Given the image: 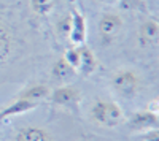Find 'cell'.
<instances>
[{
	"label": "cell",
	"instance_id": "9a60e30c",
	"mask_svg": "<svg viewBox=\"0 0 159 141\" xmlns=\"http://www.w3.org/2000/svg\"><path fill=\"white\" fill-rule=\"evenodd\" d=\"M57 29H59V32L62 33V36L67 38V36H69V29H70V16L61 19V22L57 24Z\"/></svg>",
	"mask_w": 159,
	"mask_h": 141
},
{
	"label": "cell",
	"instance_id": "5b68a950",
	"mask_svg": "<svg viewBox=\"0 0 159 141\" xmlns=\"http://www.w3.org/2000/svg\"><path fill=\"white\" fill-rule=\"evenodd\" d=\"M69 16H70V29H69L67 40L73 46L84 45L88 38V22H86L84 15L76 6H73Z\"/></svg>",
	"mask_w": 159,
	"mask_h": 141
},
{
	"label": "cell",
	"instance_id": "7c38bea8",
	"mask_svg": "<svg viewBox=\"0 0 159 141\" xmlns=\"http://www.w3.org/2000/svg\"><path fill=\"white\" fill-rule=\"evenodd\" d=\"M75 75H76V71L69 65L67 60L64 57L57 59L54 62V65H52V68H51V76L56 81H61V83H69Z\"/></svg>",
	"mask_w": 159,
	"mask_h": 141
},
{
	"label": "cell",
	"instance_id": "30bf717a",
	"mask_svg": "<svg viewBox=\"0 0 159 141\" xmlns=\"http://www.w3.org/2000/svg\"><path fill=\"white\" fill-rule=\"evenodd\" d=\"M13 48H15V38L10 30V27L0 21V65L11 57L13 54Z\"/></svg>",
	"mask_w": 159,
	"mask_h": 141
},
{
	"label": "cell",
	"instance_id": "8992f818",
	"mask_svg": "<svg viewBox=\"0 0 159 141\" xmlns=\"http://www.w3.org/2000/svg\"><path fill=\"white\" fill-rule=\"evenodd\" d=\"M137 41L139 46L143 49L154 48L159 41V24L156 19L150 18L147 21H143L140 24V27L137 30Z\"/></svg>",
	"mask_w": 159,
	"mask_h": 141
},
{
	"label": "cell",
	"instance_id": "7a4b0ae2",
	"mask_svg": "<svg viewBox=\"0 0 159 141\" xmlns=\"http://www.w3.org/2000/svg\"><path fill=\"white\" fill-rule=\"evenodd\" d=\"M140 86H142V79L134 70L123 68V70H118L111 76L113 91H116L123 97H127V98L135 97L140 91Z\"/></svg>",
	"mask_w": 159,
	"mask_h": 141
},
{
	"label": "cell",
	"instance_id": "277c9868",
	"mask_svg": "<svg viewBox=\"0 0 159 141\" xmlns=\"http://www.w3.org/2000/svg\"><path fill=\"white\" fill-rule=\"evenodd\" d=\"M127 125L132 132H148L153 129H157L159 125V118H157V109L156 108H147L134 113L127 121Z\"/></svg>",
	"mask_w": 159,
	"mask_h": 141
},
{
	"label": "cell",
	"instance_id": "ba28073f",
	"mask_svg": "<svg viewBox=\"0 0 159 141\" xmlns=\"http://www.w3.org/2000/svg\"><path fill=\"white\" fill-rule=\"evenodd\" d=\"M99 67V62L94 56V53L84 45L78 46V63H76V73L83 76H92Z\"/></svg>",
	"mask_w": 159,
	"mask_h": 141
},
{
	"label": "cell",
	"instance_id": "2e32d148",
	"mask_svg": "<svg viewBox=\"0 0 159 141\" xmlns=\"http://www.w3.org/2000/svg\"><path fill=\"white\" fill-rule=\"evenodd\" d=\"M143 139L145 141H159V132H157V129L143 132Z\"/></svg>",
	"mask_w": 159,
	"mask_h": 141
},
{
	"label": "cell",
	"instance_id": "52a82bcc",
	"mask_svg": "<svg viewBox=\"0 0 159 141\" xmlns=\"http://www.w3.org/2000/svg\"><path fill=\"white\" fill-rule=\"evenodd\" d=\"M80 95L78 89L70 86V84H64L57 89H54L51 94H49V100L52 101L54 105L57 106H64V108H73L80 103Z\"/></svg>",
	"mask_w": 159,
	"mask_h": 141
},
{
	"label": "cell",
	"instance_id": "6da1fadb",
	"mask_svg": "<svg viewBox=\"0 0 159 141\" xmlns=\"http://www.w3.org/2000/svg\"><path fill=\"white\" fill-rule=\"evenodd\" d=\"M91 118L103 127H118L124 121V111L115 101L96 100L91 108Z\"/></svg>",
	"mask_w": 159,
	"mask_h": 141
},
{
	"label": "cell",
	"instance_id": "3957f363",
	"mask_svg": "<svg viewBox=\"0 0 159 141\" xmlns=\"http://www.w3.org/2000/svg\"><path fill=\"white\" fill-rule=\"evenodd\" d=\"M124 25V21L119 15H115V13H105V15L100 16L99 19V36L103 45H110L115 38L119 35Z\"/></svg>",
	"mask_w": 159,
	"mask_h": 141
},
{
	"label": "cell",
	"instance_id": "5bb4252c",
	"mask_svg": "<svg viewBox=\"0 0 159 141\" xmlns=\"http://www.w3.org/2000/svg\"><path fill=\"white\" fill-rule=\"evenodd\" d=\"M30 8L38 16L49 15L54 8V0H30Z\"/></svg>",
	"mask_w": 159,
	"mask_h": 141
},
{
	"label": "cell",
	"instance_id": "9c48e42d",
	"mask_svg": "<svg viewBox=\"0 0 159 141\" xmlns=\"http://www.w3.org/2000/svg\"><path fill=\"white\" fill-rule=\"evenodd\" d=\"M40 103L38 101H32V100H25V98H16L11 105H8L7 108L0 109V121H5L10 118L19 116V114H25L32 109H35Z\"/></svg>",
	"mask_w": 159,
	"mask_h": 141
},
{
	"label": "cell",
	"instance_id": "4fadbf2b",
	"mask_svg": "<svg viewBox=\"0 0 159 141\" xmlns=\"http://www.w3.org/2000/svg\"><path fill=\"white\" fill-rule=\"evenodd\" d=\"M49 94H51V91L46 86L35 84V86H30L27 89H24V92L19 95V98H25V100H32V101H38V103H42L43 100L49 98Z\"/></svg>",
	"mask_w": 159,
	"mask_h": 141
},
{
	"label": "cell",
	"instance_id": "e0dca14e",
	"mask_svg": "<svg viewBox=\"0 0 159 141\" xmlns=\"http://www.w3.org/2000/svg\"><path fill=\"white\" fill-rule=\"evenodd\" d=\"M100 3H103V5H115V3H118L119 0H99Z\"/></svg>",
	"mask_w": 159,
	"mask_h": 141
},
{
	"label": "cell",
	"instance_id": "8fae6325",
	"mask_svg": "<svg viewBox=\"0 0 159 141\" xmlns=\"http://www.w3.org/2000/svg\"><path fill=\"white\" fill-rule=\"evenodd\" d=\"M13 141H52V138L42 127L29 125V127H22L15 135V139Z\"/></svg>",
	"mask_w": 159,
	"mask_h": 141
}]
</instances>
